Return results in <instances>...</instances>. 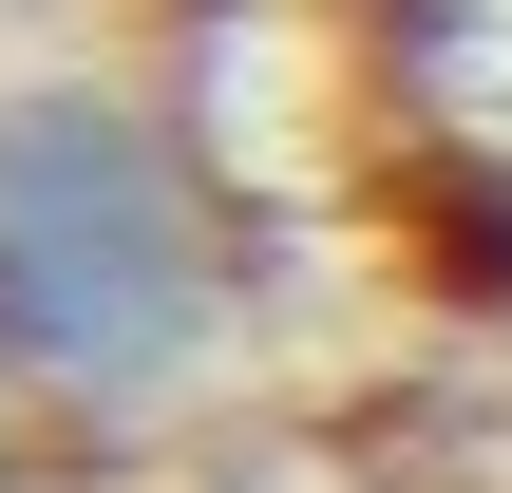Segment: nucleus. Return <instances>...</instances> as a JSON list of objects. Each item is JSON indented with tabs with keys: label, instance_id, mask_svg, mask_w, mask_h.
<instances>
[{
	"label": "nucleus",
	"instance_id": "f257e3e1",
	"mask_svg": "<svg viewBox=\"0 0 512 493\" xmlns=\"http://www.w3.org/2000/svg\"><path fill=\"white\" fill-rule=\"evenodd\" d=\"M228 342V228L190 190V152L76 76L0 95V380L133 418Z\"/></svg>",
	"mask_w": 512,
	"mask_h": 493
}]
</instances>
